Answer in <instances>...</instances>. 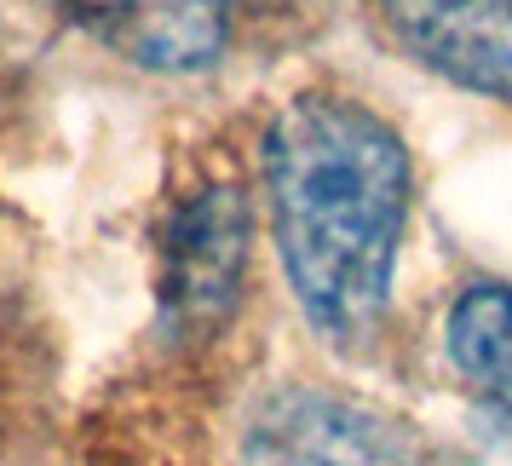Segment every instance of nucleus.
Listing matches in <instances>:
<instances>
[{
  "mask_svg": "<svg viewBox=\"0 0 512 466\" xmlns=\"http://www.w3.org/2000/svg\"><path fill=\"white\" fill-rule=\"evenodd\" d=\"M449 363L489 397H512V288L472 282L443 323Z\"/></svg>",
  "mask_w": 512,
  "mask_h": 466,
  "instance_id": "6",
  "label": "nucleus"
},
{
  "mask_svg": "<svg viewBox=\"0 0 512 466\" xmlns=\"http://www.w3.org/2000/svg\"><path fill=\"white\" fill-rule=\"evenodd\" d=\"M265 190L288 288L334 346L369 340L392 300L415 167L392 121L340 93H305L265 133Z\"/></svg>",
  "mask_w": 512,
  "mask_h": 466,
  "instance_id": "1",
  "label": "nucleus"
},
{
  "mask_svg": "<svg viewBox=\"0 0 512 466\" xmlns=\"http://www.w3.org/2000/svg\"><path fill=\"white\" fill-rule=\"evenodd\" d=\"M98 47L162 75L208 70L231 35V0H47Z\"/></svg>",
  "mask_w": 512,
  "mask_h": 466,
  "instance_id": "3",
  "label": "nucleus"
},
{
  "mask_svg": "<svg viewBox=\"0 0 512 466\" xmlns=\"http://www.w3.org/2000/svg\"><path fill=\"white\" fill-rule=\"evenodd\" d=\"M242 259H248L242 196L236 190H202L173 219V242H167V305L185 323L219 317L231 305L236 282H242Z\"/></svg>",
  "mask_w": 512,
  "mask_h": 466,
  "instance_id": "5",
  "label": "nucleus"
},
{
  "mask_svg": "<svg viewBox=\"0 0 512 466\" xmlns=\"http://www.w3.org/2000/svg\"><path fill=\"white\" fill-rule=\"evenodd\" d=\"M380 18L426 70L512 104V0H380Z\"/></svg>",
  "mask_w": 512,
  "mask_h": 466,
  "instance_id": "4",
  "label": "nucleus"
},
{
  "mask_svg": "<svg viewBox=\"0 0 512 466\" xmlns=\"http://www.w3.org/2000/svg\"><path fill=\"white\" fill-rule=\"evenodd\" d=\"M248 466H420V455L415 438L380 409L294 386L259 409Z\"/></svg>",
  "mask_w": 512,
  "mask_h": 466,
  "instance_id": "2",
  "label": "nucleus"
}]
</instances>
